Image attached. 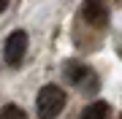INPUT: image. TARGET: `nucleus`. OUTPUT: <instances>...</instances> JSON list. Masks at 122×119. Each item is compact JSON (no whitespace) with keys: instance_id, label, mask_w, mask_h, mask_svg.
Returning a JSON list of instances; mask_svg holds the SVG:
<instances>
[{"instance_id":"7","label":"nucleus","mask_w":122,"mask_h":119,"mask_svg":"<svg viewBox=\"0 0 122 119\" xmlns=\"http://www.w3.org/2000/svg\"><path fill=\"white\" fill-rule=\"evenodd\" d=\"M5 5H8V0H0V14L5 11Z\"/></svg>"},{"instance_id":"1","label":"nucleus","mask_w":122,"mask_h":119,"mask_svg":"<svg viewBox=\"0 0 122 119\" xmlns=\"http://www.w3.org/2000/svg\"><path fill=\"white\" fill-rule=\"evenodd\" d=\"M35 108H38V116L41 119H54L62 108H65V92H62L57 84L41 87L38 97H35Z\"/></svg>"},{"instance_id":"4","label":"nucleus","mask_w":122,"mask_h":119,"mask_svg":"<svg viewBox=\"0 0 122 119\" xmlns=\"http://www.w3.org/2000/svg\"><path fill=\"white\" fill-rule=\"evenodd\" d=\"M81 119H109V103H103V100L90 103V106L84 108Z\"/></svg>"},{"instance_id":"3","label":"nucleus","mask_w":122,"mask_h":119,"mask_svg":"<svg viewBox=\"0 0 122 119\" xmlns=\"http://www.w3.org/2000/svg\"><path fill=\"white\" fill-rule=\"evenodd\" d=\"M84 19H87L90 24H95V27H103L106 24V19H109V14H106V5H100V0H87L84 3Z\"/></svg>"},{"instance_id":"5","label":"nucleus","mask_w":122,"mask_h":119,"mask_svg":"<svg viewBox=\"0 0 122 119\" xmlns=\"http://www.w3.org/2000/svg\"><path fill=\"white\" fill-rule=\"evenodd\" d=\"M65 71H68V79L73 81V84H79V87H84V81L92 79V71L84 68V65H68Z\"/></svg>"},{"instance_id":"6","label":"nucleus","mask_w":122,"mask_h":119,"mask_svg":"<svg viewBox=\"0 0 122 119\" xmlns=\"http://www.w3.org/2000/svg\"><path fill=\"white\" fill-rule=\"evenodd\" d=\"M0 119H27V114L19 106H5L3 111H0Z\"/></svg>"},{"instance_id":"2","label":"nucleus","mask_w":122,"mask_h":119,"mask_svg":"<svg viewBox=\"0 0 122 119\" xmlns=\"http://www.w3.org/2000/svg\"><path fill=\"white\" fill-rule=\"evenodd\" d=\"M27 52V33L25 30H14L8 38H5V46H3V54H5V62L8 65H19Z\"/></svg>"}]
</instances>
